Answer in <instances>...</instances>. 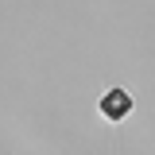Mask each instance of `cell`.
I'll list each match as a JSON object with an SVG mask.
<instances>
[{
	"label": "cell",
	"instance_id": "cell-1",
	"mask_svg": "<svg viewBox=\"0 0 155 155\" xmlns=\"http://www.w3.org/2000/svg\"><path fill=\"white\" fill-rule=\"evenodd\" d=\"M128 105H132V101H128V93H124V89H109V97H105V113L113 116V120L128 113Z\"/></svg>",
	"mask_w": 155,
	"mask_h": 155
}]
</instances>
